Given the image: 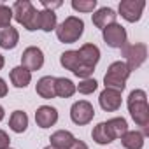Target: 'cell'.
Here are the masks:
<instances>
[{
	"mask_svg": "<svg viewBox=\"0 0 149 149\" xmlns=\"http://www.w3.org/2000/svg\"><path fill=\"white\" fill-rule=\"evenodd\" d=\"M4 65H6V60H4V56H2V54H0V70L4 68Z\"/></svg>",
	"mask_w": 149,
	"mask_h": 149,
	"instance_id": "1f68e13d",
	"label": "cell"
},
{
	"mask_svg": "<svg viewBox=\"0 0 149 149\" xmlns=\"http://www.w3.org/2000/svg\"><path fill=\"white\" fill-rule=\"evenodd\" d=\"M54 30H56V37H58L60 42L74 44V42H77L84 33V21L81 18H77V16H68Z\"/></svg>",
	"mask_w": 149,
	"mask_h": 149,
	"instance_id": "3957f363",
	"label": "cell"
},
{
	"mask_svg": "<svg viewBox=\"0 0 149 149\" xmlns=\"http://www.w3.org/2000/svg\"><path fill=\"white\" fill-rule=\"evenodd\" d=\"M44 65V53L40 47L37 46H30L23 51L21 54V67H25L28 72H35L39 68H42Z\"/></svg>",
	"mask_w": 149,
	"mask_h": 149,
	"instance_id": "9c48e42d",
	"label": "cell"
},
{
	"mask_svg": "<svg viewBox=\"0 0 149 149\" xmlns=\"http://www.w3.org/2000/svg\"><path fill=\"white\" fill-rule=\"evenodd\" d=\"M72 9L79 13H95L97 0H72Z\"/></svg>",
	"mask_w": 149,
	"mask_h": 149,
	"instance_id": "d4e9b609",
	"label": "cell"
},
{
	"mask_svg": "<svg viewBox=\"0 0 149 149\" xmlns=\"http://www.w3.org/2000/svg\"><path fill=\"white\" fill-rule=\"evenodd\" d=\"M121 144L125 149H142L144 147V133L137 130H128L121 137Z\"/></svg>",
	"mask_w": 149,
	"mask_h": 149,
	"instance_id": "ac0fdd59",
	"label": "cell"
},
{
	"mask_svg": "<svg viewBox=\"0 0 149 149\" xmlns=\"http://www.w3.org/2000/svg\"><path fill=\"white\" fill-rule=\"evenodd\" d=\"M54 93H56V97L70 98L74 93H76V84L67 77H56L54 79Z\"/></svg>",
	"mask_w": 149,
	"mask_h": 149,
	"instance_id": "ffe728a7",
	"label": "cell"
},
{
	"mask_svg": "<svg viewBox=\"0 0 149 149\" xmlns=\"http://www.w3.org/2000/svg\"><path fill=\"white\" fill-rule=\"evenodd\" d=\"M42 6H44L46 11H54L58 7H61V2H60V0H56V2H47V0H42Z\"/></svg>",
	"mask_w": 149,
	"mask_h": 149,
	"instance_id": "f1b7e54d",
	"label": "cell"
},
{
	"mask_svg": "<svg viewBox=\"0 0 149 149\" xmlns=\"http://www.w3.org/2000/svg\"><path fill=\"white\" fill-rule=\"evenodd\" d=\"M123 56H125V65L128 67L130 72L137 70L142 67V63L146 61L147 58V46L142 44V42H135V44H126L123 49H121Z\"/></svg>",
	"mask_w": 149,
	"mask_h": 149,
	"instance_id": "5b68a950",
	"label": "cell"
},
{
	"mask_svg": "<svg viewBox=\"0 0 149 149\" xmlns=\"http://www.w3.org/2000/svg\"><path fill=\"white\" fill-rule=\"evenodd\" d=\"M11 147V139L9 135L4 132V130H0V149H9Z\"/></svg>",
	"mask_w": 149,
	"mask_h": 149,
	"instance_id": "83f0119b",
	"label": "cell"
},
{
	"mask_svg": "<svg viewBox=\"0 0 149 149\" xmlns=\"http://www.w3.org/2000/svg\"><path fill=\"white\" fill-rule=\"evenodd\" d=\"M130 70L128 67L125 65V61H114L109 65L105 76H104V83H105V88H111V90H116V91H123L125 86H126V81L130 77Z\"/></svg>",
	"mask_w": 149,
	"mask_h": 149,
	"instance_id": "277c9868",
	"label": "cell"
},
{
	"mask_svg": "<svg viewBox=\"0 0 149 149\" xmlns=\"http://www.w3.org/2000/svg\"><path fill=\"white\" fill-rule=\"evenodd\" d=\"M7 91H9V88H7V84H6V81L0 77V98L2 97H6L7 95Z\"/></svg>",
	"mask_w": 149,
	"mask_h": 149,
	"instance_id": "4dcf8cb0",
	"label": "cell"
},
{
	"mask_svg": "<svg viewBox=\"0 0 149 149\" xmlns=\"http://www.w3.org/2000/svg\"><path fill=\"white\" fill-rule=\"evenodd\" d=\"M58 26L54 11H39V30L42 32H53Z\"/></svg>",
	"mask_w": 149,
	"mask_h": 149,
	"instance_id": "603a6c76",
	"label": "cell"
},
{
	"mask_svg": "<svg viewBox=\"0 0 149 149\" xmlns=\"http://www.w3.org/2000/svg\"><path fill=\"white\" fill-rule=\"evenodd\" d=\"M126 105H128L132 119L139 126H142L144 137H146L149 133V105H147V95H146V91L144 90H133L128 95Z\"/></svg>",
	"mask_w": 149,
	"mask_h": 149,
	"instance_id": "6da1fadb",
	"label": "cell"
},
{
	"mask_svg": "<svg viewBox=\"0 0 149 149\" xmlns=\"http://www.w3.org/2000/svg\"><path fill=\"white\" fill-rule=\"evenodd\" d=\"M13 19V9L6 4H0V28L9 26Z\"/></svg>",
	"mask_w": 149,
	"mask_h": 149,
	"instance_id": "4316f807",
	"label": "cell"
},
{
	"mask_svg": "<svg viewBox=\"0 0 149 149\" xmlns=\"http://www.w3.org/2000/svg\"><path fill=\"white\" fill-rule=\"evenodd\" d=\"M77 53H79L81 63L84 67L95 70V67H97V63L100 60V49H98V46H95V44H83Z\"/></svg>",
	"mask_w": 149,
	"mask_h": 149,
	"instance_id": "7c38bea8",
	"label": "cell"
},
{
	"mask_svg": "<svg viewBox=\"0 0 149 149\" xmlns=\"http://www.w3.org/2000/svg\"><path fill=\"white\" fill-rule=\"evenodd\" d=\"M32 81V72H28L25 67H14L11 70V83L16 88H26Z\"/></svg>",
	"mask_w": 149,
	"mask_h": 149,
	"instance_id": "d6986e66",
	"label": "cell"
},
{
	"mask_svg": "<svg viewBox=\"0 0 149 149\" xmlns=\"http://www.w3.org/2000/svg\"><path fill=\"white\" fill-rule=\"evenodd\" d=\"M19 42V33L14 26H4L0 28V47L4 49H14Z\"/></svg>",
	"mask_w": 149,
	"mask_h": 149,
	"instance_id": "5bb4252c",
	"label": "cell"
},
{
	"mask_svg": "<svg viewBox=\"0 0 149 149\" xmlns=\"http://www.w3.org/2000/svg\"><path fill=\"white\" fill-rule=\"evenodd\" d=\"M54 79H56V77H53V76H44V77H40V79L37 81V86H35L37 95L42 97V98H46V100L54 98V97H56V93H54Z\"/></svg>",
	"mask_w": 149,
	"mask_h": 149,
	"instance_id": "2e32d148",
	"label": "cell"
},
{
	"mask_svg": "<svg viewBox=\"0 0 149 149\" xmlns=\"http://www.w3.org/2000/svg\"><path fill=\"white\" fill-rule=\"evenodd\" d=\"M58 121V111L51 105H40L35 111V123L40 128H51Z\"/></svg>",
	"mask_w": 149,
	"mask_h": 149,
	"instance_id": "8fae6325",
	"label": "cell"
},
{
	"mask_svg": "<svg viewBox=\"0 0 149 149\" xmlns=\"http://www.w3.org/2000/svg\"><path fill=\"white\" fill-rule=\"evenodd\" d=\"M60 63H61L63 68L70 70L72 74H76L77 70H81V68L84 67V65L81 63V58H79V53H77V51H65V53H61ZM86 68H88V67H86Z\"/></svg>",
	"mask_w": 149,
	"mask_h": 149,
	"instance_id": "9a60e30c",
	"label": "cell"
},
{
	"mask_svg": "<svg viewBox=\"0 0 149 149\" xmlns=\"http://www.w3.org/2000/svg\"><path fill=\"white\" fill-rule=\"evenodd\" d=\"M98 102H100V107H102L105 112H116V111L121 107V91L105 88V90L100 93Z\"/></svg>",
	"mask_w": 149,
	"mask_h": 149,
	"instance_id": "30bf717a",
	"label": "cell"
},
{
	"mask_svg": "<svg viewBox=\"0 0 149 149\" xmlns=\"http://www.w3.org/2000/svg\"><path fill=\"white\" fill-rule=\"evenodd\" d=\"M102 37L105 40V44L109 47L114 49H123L128 44V37H126V30L125 26H121L119 23H112L109 26H105L102 30Z\"/></svg>",
	"mask_w": 149,
	"mask_h": 149,
	"instance_id": "8992f818",
	"label": "cell"
},
{
	"mask_svg": "<svg viewBox=\"0 0 149 149\" xmlns=\"http://www.w3.org/2000/svg\"><path fill=\"white\" fill-rule=\"evenodd\" d=\"M91 137H93V140H95L97 144H100V146H105V144H111V142H114L112 135H111V133H109V130H107V125H105V121L98 123V125L93 128V132H91Z\"/></svg>",
	"mask_w": 149,
	"mask_h": 149,
	"instance_id": "cb8c5ba5",
	"label": "cell"
},
{
	"mask_svg": "<svg viewBox=\"0 0 149 149\" xmlns=\"http://www.w3.org/2000/svg\"><path fill=\"white\" fill-rule=\"evenodd\" d=\"M4 116H6V111H4V107H2V105H0V121L4 119Z\"/></svg>",
	"mask_w": 149,
	"mask_h": 149,
	"instance_id": "d6a6232c",
	"label": "cell"
},
{
	"mask_svg": "<svg viewBox=\"0 0 149 149\" xmlns=\"http://www.w3.org/2000/svg\"><path fill=\"white\" fill-rule=\"evenodd\" d=\"M44 149H54V147H51V146H47V147H44Z\"/></svg>",
	"mask_w": 149,
	"mask_h": 149,
	"instance_id": "836d02e7",
	"label": "cell"
},
{
	"mask_svg": "<svg viewBox=\"0 0 149 149\" xmlns=\"http://www.w3.org/2000/svg\"><path fill=\"white\" fill-rule=\"evenodd\" d=\"M49 140H51V147H54V149H68L72 146V142L76 140V137L68 130H58L49 137Z\"/></svg>",
	"mask_w": 149,
	"mask_h": 149,
	"instance_id": "e0dca14e",
	"label": "cell"
},
{
	"mask_svg": "<svg viewBox=\"0 0 149 149\" xmlns=\"http://www.w3.org/2000/svg\"><path fill=\"white\" fill-rule=\"evenodd\" d=\"M68 149H88V146H86L83 140H77V139H76V140L72 142V146H70Z\"/></svg>",
	"mask_w": 149,
	"mask_h": 149,
	"instance_id": "f546056e",
	"label": "cell"
},
{
	"mask_svg": "<svg viewBox=\"0 0 149 149\" xmlns=\"http://www.w3.org/2000/svg\"><path fill=\"white\" fill-rule=\"evenodd\" d=\"M95 118V109L93 105L88 102V100H79V102H74L72 107H70V119L83 126V125H88L91 123V119Z\"/></svg>",
	"mask_w": 149,
	"mask_h": 149,
	"instance_id": "52a82bcc",
	"label": "cell"
},
{
	"mask_svg": "<svg viewBox=\"0 0 149 149\" xmlns=\"http://www.w3.org/2000/svg\"><path fill=\"white\" fill-rule=\"evenodd\" d=\"M13 9V18L23 25V28H26L28 32H35L39 30V11L33 7L32 2L28 0H18L14 2Z\"/></svg>",
	"mask_w": 149,
	"mask_h": 149,
	"instance_id": "7a4b0ae2",
	"label": "cell"
},
{
	"mask_svg": "<svg viewBox=\"0 0 149 149\" xmlns=\"http://www.w3.org/2000/svg\"><path fill=\"white\" fill-rule=\"evenodd\" d=\"M146 2L144 0H121L119 2V14L128 23H135L142 18Z\"/></svg>",
	"mask_w": 149,
	"mask_h": 149,
	"instance_id": "ba28073f",
	"label": "cell"
},
{
	"mask_svg": "<svg viewBox=\"0 0 149 149\" xmlns=\"http://www.w3.org/2000/svg\"><path fill=\"white\" fill-rule=\"evenodd\" d=\"M105 125H107V130H109V133L112 135L114 140L121 139L128 132V123H126L125 118H112V119L105 121Z\"/></svg>",
	"mask_w": 149,
	"mask_h": 149,
	"instance_id": "7402d4cb",
	"label": "cell"
},
{
	"mask_svg": "<svg viewBox=\"0 0 149 149\" xmlns=\"http://www.w3.org/2000/svg\"><path fill=\"white\" fill-rule=\"evenodd\" d=\"M9 128L14 133H23L28 128V116L23 111H14L9 118Z\"/></svg>",
	"mask_w": 149,
	"mask_h": 149,
	"instance_id": "44dd1931",
	"label": "cell"
},
{
	"mask_svg": "<svg viewBox=\"0 0 149 149\" xmlns=\"http://www.w3.org/2000/svg\"><path fill=\"white\" fill-rule=\"evenodd\" d=\"M97 88H98V83L90 77V79H83V81L79 83V86H76V91H79V93H83V95H91Z\"/></svg>",
	"mask_w": 149,
	"mask_h": 149,
	"instance_id": "484cf974",
	"label": "cell"
},
{
	"mask_svg": "<svg viewBox=\"0 0 149 149\" xmlns=\"http://www.w3.org/2000/svg\"><path fill=\"white\" fill-rule=\"evenodd\" d=\"M116 18H118V14H116V11L111 9V7H102V9H98V11H95V13L91 14L93 25H95L97 28H100V30H104L105 26L116 23Z\"/></svg>",
	"mask_w": 149,
	"mask_h": 149,
	"instance_id": "4fadbf2b",
	"label": "cell"
},
{
	"mask_svg": "<svg viewBox=\"0 0 149 149\" xmlns=\"http://www.w3.org/2000/svg\"><path fill=\"white\" fill-rule=\"evenodd\" d=\"M9 149H11V147H9Z\"/></svg>",
	"mask_w": 149,
	"mask_h": 149,
	"instance_id": "e575fe53",
	"label": "cell"
}]
</instances>
